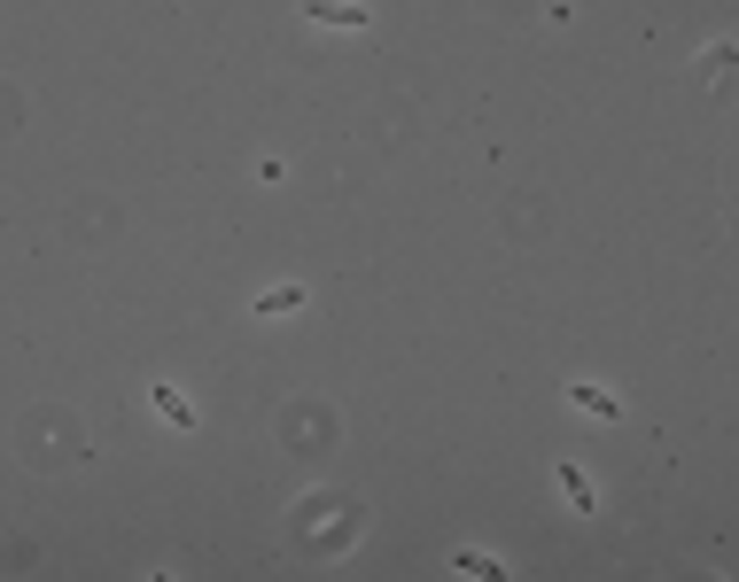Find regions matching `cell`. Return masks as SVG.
Returning a JSON list of instances; mask_svg holds the SVG:
<instances>
[{"label":"cell","mask_w":739,"mask_h":582,"mask_svg":"<svg viewBox=\"0 0 739 582\" xmlns=\"http://www.w3.org/2000/svg\"><path fill=\"white\" fill-rule=\"evenodd\" d=\"M304 9V24H328V31H374V9H366V0H296Z\"/></svg>","instance_id":"obj_1"},{"label":"cell","mask_w":739,"mask_h":582,"mask_svg":"<svg viewBox=\"0 0 739 582\" xmlns=\"http://www.w3.org/2000/svg\"><path fill=\"white\" fill-rule=\"evenodd\" d=\"M149 404H156V412H164L171 427H195V404H188V397H179V388H164V380L149 388Z\"/></svg>","instance_id":"obj_5"},{"label":"cell","mask_w":739,"mask_h":582,"mask_svg":"<svg viewBox=\"0 0 739 582\" xmlns=\"http://www.w3.org/2000/svg\"><path fill=\"white\" fill-rule=\"evenodd\" d=\"M451 567H459V574H506V567H498V559H490V552H459V559H451Z\"/></svg>","instance_id":"obj_6"},{"label":"cell","mask_w":739,"mask_h":582,"mask_svg":"<svg viewBox=\"0 0 739 582\" xmlns=\"http://www.w3.org/2000/svg\"><path fill=\"white\" fill-rule=\"evenodd\" d=\"M569 404H576V412H591V419H623V412H630L615 388H599V380H569Z\"/></svg>","instance_id":"obj_2"},{"label":"cell","mask_w":739,"mask_h":582,"mask_svg":"<svg viewBox=\"0 0 739 582\" xmlns=\"http://www.w3.org/2000/svg\"><path fill=\"white\" fill-rule=\"evenodd\" d=\"M552 481H561L569 513H591V505H599V497H591V481H584V466H569V458H561V474H552Z\"/></svg>","instance_id":"obj_3"},{"label":"cell","mask_w":739,"mask_h":582,"mask_svg":"<svg viewBox=\"0 0 739 582\" xmlns=\"http://www.w3.org/2000/svg\"><path fill=\"white\" fill-rule=\"evenodd\" d=\"M289 311H304V287L289 280V287H265L257 296V319H289Z\"/></svg>","instance_id":"obj_4"}]
</instances>
